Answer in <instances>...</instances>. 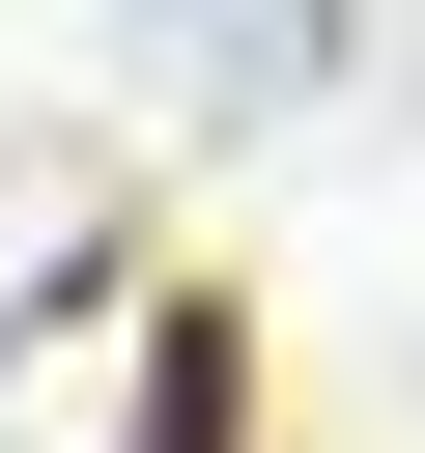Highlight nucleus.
<instances>
[{
  "instance_id": "f257e3e1",
  "label": "nucleus",
  "mask_w": 425,
  "mask_h": 453,
  "mask_svg": "<svg viewBox=\"0 0 425 453\" xmlns=\"http://www.w3.org/2000/svg\"><path fill=\"white\" fill-rule=\"evenodd\" d=\"M113 255H142V170L113 142H0V340L113 311Z\"/></svg>"
},
{
  "instance_id": "f03ea898",
  "label": "nucleus",
  "mask_w": 425,
  "mask_h": 453,
  "mask_svg": "<svg viewBox=\"0 0 425 453\" xmlns=\"http://www.w3.org/2000/svg\"><path fill=\"white\" fill-rule=\"evenodd\" d=\"M113 28H198V0H113Z\"/></svg>"
}]
</instances>
